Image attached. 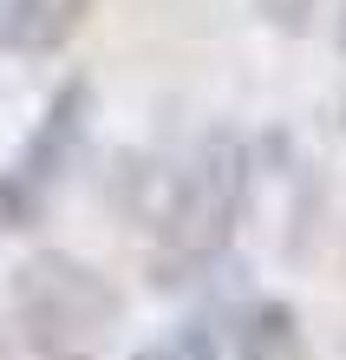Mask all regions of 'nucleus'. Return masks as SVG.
Returning a JSON list of instances; mask_svg holds the SVG:
<instances>
[{
	"label": "nucleus",
	"instance_id": "nucleus-3",
	"mask_svg": "<svg viewBox=\"0 0 346 360\" xmlns=\"http://www.w3.org/2000/svg\"><path fill=\"white\" fill-rule=\"evenodd\" d=\"M85 118H92V86L85 79H66V86L53 92L46 105V118H39V131L27 144V158L13 164V177H7V223H33L39 210H46L53 197V184L66 177V164L79 158V138H85Z\"/></svg>",
	"mask_w": 346,
	"mask_h": 360
},
{
	"label": "nucleus",
	"instance_id": "nucleus-6",
	"mask_svg": "<svg viewBox=\"0 0 346 360\" xmlns=\"http://www.w3.org/2000/svg\"><path fill=\"white\" fill-rule=\"evenodd\" d=\"M320 7V0H262V13L274 20V27H288V33H300L307 27V13Z\"/></svg>",
	"mask_w": 346,
	"mask_h": 360
},
{
	"label": "nucleus",
	"instance_id": "nucleus-5",
	"mask_svg": "<svg viewBox=\"0 0 346 360\" xmlns=\"http://www.w3.org/2000/svg\"><path fill=\"white\" fill-rule=\"evenodd\" d=\"M235 360H307V334L288 302H262L248 308L242 334H235Z\"/></svg>",
	"mask_w": 346,
	"mask_h": 360
},
{
	"label": "nucleus",
	"instance_id": "nucleus-2",
	"mask_svg": "<svg viewBox=\"0 0 346 360\" xmlns=\"http://www.w3.org/2000/svg\"><path fill=\"white\" fill-rule=\"evenodd\" d=\"M118 288L66 249H39L13 275V321L39 360H92L118 334Z\"/></svg>",
	"mask_w": 346,
	"mask_h": 360
},
{
	"label": "nucleus",
	"instance_id": "nucleus-7",
	"mask_svg": "<svg viewBox=\"0 0 346 360\" xmlns=\"http://www.w3.org/2000/svg\"><path fill=\"white\" fill-rule=\"evenodd\" d=\"M0 229H7V177H0Z\"/></svg>",
	"mask_w": 346,
	"mask_h": 360
},
{
	"label": "nucleus",
	"instance_id": "nucleus-4",
	"mask_svg": "<svg viewBox=\"0 0 346 360\" xmlns=\"http://www.w3.org/2000/svg\"><path fill=\"white\" fill-rule=\"evenodd\" d=\"M92 0H7L0 13V46L20 59H53L66 39L85 27Z\"/></svg>",
	"mask_w": 346,
	"mask_h": 360
},
{
	"label": "nucleus",
	"instance_id": "nucleus-8",
	"mask_svg": "<svg viewBox=\"0 0 346 360\" xmlns=\"http://www.w3.org/2000/svg\"><path fill=\"white\" fill-rule=\"evenodd\" d=\"M0 360H13V347H7V341H0Z\"/></svg>",
	"mask_w": 346,
	"mask_h": 360
},
{
	"label": "nucleus",
	"instance_id": "nucleus-1",
	"mask_svg": "<svg viewBox=\"0 0 346 360\" xmlns=\"http://www.w3.org/2000/svg\"><path fill=\"white\" fill-rule=\"evenodd\" d=\"M248 203V151L242 138H203V151L189 158V171L177 177L164 217H157V282H197V275L229 249L235 223Z\"/></svg>",
	"mask_w": 346,
	"mask_h": 360
},
{
	"label": "nucleus",
	"instance_id": "nucleus-9",
	"mask_svg": "<svg viewBox=\"0 0 346 360\" xmlns=\"http://www.w3.org/2000/svg\"><path fill=\"white\" fill-rule=\"evenodd\" d=\"M138 360H164V354H157V347H150V354H138Z\"/></svg>",
	"mask_w": 346,
	"mask_h": 360
}]
</instances>
